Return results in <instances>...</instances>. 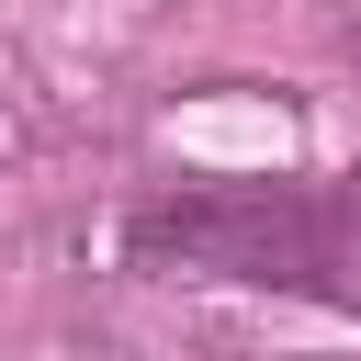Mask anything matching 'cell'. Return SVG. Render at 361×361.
<instances>
[{
  "label": "cell",
  "mask_w": 361,
  "mask_h": 361,
  "mask_svg": "<svg viewBox=\"0 0 361 361\" xmlns=\"http://www.w3.org/2000/svg\"><path fill=\"white\" fill-rule=\"evenodd\" d=\"M124 248L192 282L361 305V180H192V192H158L124 226Z\"/></svg>",
  "instance_id": "1"
}]
</instances>
